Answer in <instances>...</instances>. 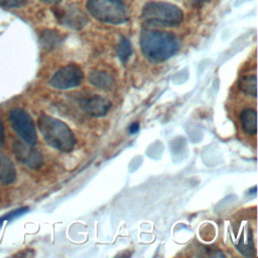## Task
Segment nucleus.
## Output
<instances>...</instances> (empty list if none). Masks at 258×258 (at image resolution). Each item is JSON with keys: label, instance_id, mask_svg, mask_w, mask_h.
I'll return each instance as SVG.
<instances>
[{"label": "nucleus", "instance_id": "7ed1b4c3", "mask_svg": "<svg viewBox=\"0 0 258 258\" xmlns=\"http://www.w3.org/2000/svg\"><path fill=\"white\" fill-rule=\"evenodd\" d=\"M142 18L146 23L161 26H176L183 19L182 10L168 2L149 1L142 8Z\"/></svg>", "mask_w": 258, "mask_h": 258}, {"label": "nucleus", "instance_id": "dca6fc26", "mask_svg": "<svg viewBox=\"0 0 258 258\" xmlns=\"http://www.w3.org/2000/svg\"><path fill=\"white\" fill-rule=\"evenodd\" d=\"M41 41L46 43L45 44L46 46H52V45L56 44L57 42L61 41V37L54 31H44L42 33Z\"/></svg>", "mask_w": 258, "mask_h": 258}, {"label": "nucleus", "instance_id": "9b49d317", "mask_svg": "<svg viewBox=\"0 0 258 258\" xmlns=\"http://www.w3.org/2000/svg\"><path fill=\"white\" fill-rule=\"evenodd\" d=\"M16 178V170L12 161L0 151V182L12 183Z\"/></svg>", "mask_w": 258, "mask_h": 258}, {"label": "nucleus", "instance_id": "412c9836", "mask_svg": "<svg viewBox=\"0 0 258 258\" xmlns=\"http://www.w3.org/2000/svg\"><path fill=\"white\" fill-rule=\"evenodd\" d=\"M42 2H45L47 4H58L61 0H41Z\"/></svg>", "mask_w": 258, "mask_h": 258}, {"label": "nucleus", "instance_id": "6ab92c4d", "mask_svg": "<svg viewBox=\"0 0 258 258\" xmlns=\"http://www.w3.org/2000/svg\"><path fill=\"white\" fill-rule=\"evenodd\" d=\"M139 127H140V125H139L138 122H133V123L129 126V128H128L129 133H130V134H135V133H137V132L139 131Z\"/></svg>", "mask_w": 258, "mask_h": 258}, {"label": "nucleus", "instance_id": "a211bd4d", "mask_svg": "<svg viewBox=\"0 0 258 258\" xmlns=\"http://www.w3.org/2000/svg\"><path fill=\"white\" fill-rule=\"evenodd\" d=\"M26 0H0V6L6 8H16L24 5Z\"/></svg>", "mask_w": 258, "mask_h": 258}, {"label": "nucleus", "instance_id": "f3484780", "mask_svg": "<svg viewBox=\"0 0 258 258\" xmlns=\"http://www.w3.org/2000/svg\"><path fill=\"white\" fill-rule=\"evenodd\" d=\"M29 210L28 207H23V208H20V209H17V210H14L8 214H6L5 216L1 217L0 218V226L4 223V222H7V221H10L12 219H15V218H18L22 215H24L25 213H27Z\"/></svg>", "mask_w": 258, "mask_h": 258}, {"label": "nucleus", "instance_id": "aec40b11", "mask_svg": "<svg viewBox=\"0 0 258 258\" xmlns=\"http://www.w3.org/2000/svg\"><path fill=\"white\" fill-rule=\"evenodd\" d=\"M5 142V133H4V127L0 120V146H3Z\"/></svg>", "mask_w": 258, "mask_h": 258}, {"label": "nucleus", "instance_id": "f8f14e48", "mask_svg": "<svg viewBox=\"0 0 258 258\" xmlns=\"http://www.w3.org/2000/svg\"><path fill=\"white\" fill-rule=\"evenodd\" d=\"M242 129L248 135L257 133V113L255 109H245L240 115Z\"/></svg>", "mask_w": 258, "mask_h": 258}, {"label": "nucleus", "instance_id": "f03ea898", "mask_svg": "<svg viewBox=\"0 0 258 258\" xmlns=\"http://www.w3.org/2000/svg\"><path fill=\"white\" fill-rule=\"evenodd\" d=\"M37 126L44 141L54 149L70 152L76 145V137L71 128L61 120L42 114L37 121Z\"/></svg>", "mask_w": 258, "mask_h": 258}, {"label": "nucleus", "instance_id": "1a4fd4ad", "mask_svg": "<svg viewBox=\"0 0 258 258\" xmlns=\"http://www.w3.org/2000/svg\"><path fill=\"white\" fill-rule=\"evenodd\" d=\"M80 105L86 113L93 117H103L107 115L112 106L107 98L100 95H92L83 98L80 101Z\"/></svg>", "mask_w": 258, "mask_h": 258}, {"label": "nucleus", "instance_id": "ddd939ff", "mask_svg": "<svg viewBox=\"0 0 258 258\" xmlns=\"http://www.w3.org/2000/svg\"><path fill=\"white\" fill-rule=\"evenodd\" d=\"M89 81L93 86L103 90H110L114 84L113 78L103 71H93L90 74Z\"/></svg>", "mask_w": 258, "mask_h": 258}, {"label": "nucleus", "instance_id": "6e6552de", "mask_svg": "<svg viewBox=\"0 0 258 258\" xmlns=\"http://www.w3.org/2000/svg\"><path fill=\"white\" fill-rule=\"evenodd\" d=\"M12 150L16 159L31 169H37L43 163L42 155L26 143L14 142Z\"/></svg>", "mask_w": 258, "mask_h": 258}, {"label": "nucleus", "instance_id": "2eb2a0df", "mask_svg": "<svg viewBox=\"0 0 258 258\" xmlns=\"http://www.w3.org/2000/svg\"><path fill=\"white\" fill-rule=\"evenodd\" d=\"M132 54V45L128 38L121 36L117 46V55L122 62H126Z\"/></svg>", "mask_w": 258, "mask_h": 258}, {"label": "nucleus", "instance_id": "20e7f679", "mask_svg": "<svg viewBox=\"0 0 258 258\" xmlns=\"http://www.w3.org/2000/svg\"><path fill=\"white\" fill-rule=\"evenodd\" d=\"M86 7L91 16L109 24H122L130 17L122 0H88Z\"/></svg>", "mask_w": 258, "mask_h": 258}, {"label": "nucleus", "instance_id": "0eeeda50", "mask_svg": "<svg viewBox=\"0 0 258 258\" xmlns=\"http://www.w3.org/2000/svg\"><path fill=\"white\" fill-rule=\"evenodd\" d=\"M232 241L236 249L244 256L251 257L255 255L252 230L247 223L241 222L235 224L230 232Z\"/></svg>", "mask_w": 258, "mask_h": 258}, {"label": "nucleus", "instance_id": "f257e3e1", "mask_svg": "<svg viewBox=\"0 0 258 258\" xmlns=\"http://www.w3.org/2000/svg\"><path fill=\"white\" fill-rule=\"evenodd\" d=\"M140 47L148 60L161 62L179 50L180 40L172 32L145 28L140 34Z\"/></svg>", "mask_w": 258, "mask_h": 258}, {"label": "nucleus", "instance_id": "423d86ee", "mask_svg": "<svg viewBox=\"0 0 258 258\" xmlns=\"http://www.w3.org/2000/svg\"><path fill=\"white\" fill-rule=\"evenodd\" d=\"M84 73L77 64H68L57 70L49 81V85L56 90H69L82 84Z\"/></svg>", "mask_w": 258, "mask_h": 258}, {"label": "nucleus", "instance_id": "9d476101", "mask_svg": "<svg viewBox=\"0 0 258 258\" xmlns=\"http://www.w3.org/2000/svg\"><path fill=\"white\" fill-rule=\"evenodd\" d=\"M55 17L63 25H67L75 29L83 28L88 22L86 15L82 11H80L78 8H75V7L58 9L57 12H55Z\"/></svg>", "mask_w": 258, "mask_h": 258}, {"label": "nucleus", "instance_id": "39448f33", "mask_svg": "<svg viewBox=\"0 0 258 258\" xmlns=\"http://www.w3.org/2000/svg\"><path fill=\"white\" fill-rule=\"evenodd\" d=\"M9 120L13 130L24 141V143L33 146L37 142V134L34 122L31 116L20 108L12 109L9 113Z\"/></svg>", "mask_w": 258, "mask_h": 258}, {"label": "nucleus", "instance_id": "4468645a", "mask_svg": "<svg viewBox=\"0 0 258 258\" xmlns=\"http://www.w3.org/2000/svg\"><path fill=\"white\" fill-rule=\"evenodd\" d=\"M238 88L244 94L256 98L257 96V77L256 75H247L240 79Z\"/></svg>", "mask_w": 258, "mask_h": 258}]
</instances>
